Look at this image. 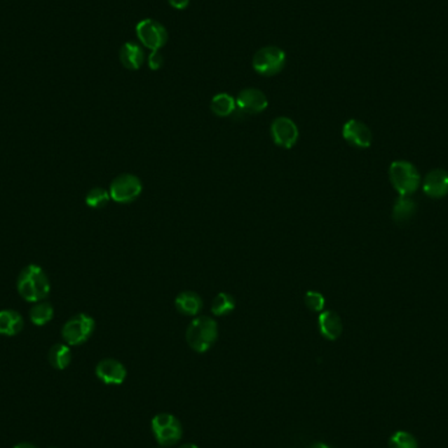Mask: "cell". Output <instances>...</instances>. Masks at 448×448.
Listing matches in <instances>:
<instances>
[{
  "mask_svg": "<svg viewBox=\"0 0 448 448\" xmlns=\"http://www.w3.org/2000/svg\"><path fill=\"white\" fill-rule=\"evenodd\" d=\"M49 277L39 265H28L21 270L18 278V291L21 298L29 303H39L50 294Z\"/></svg>",
  "mask_w": 448,
  "mask_h": 448,
  "instance_id": "obj_1",
  "label": "cell"
},
{
  "mask_svg": "<svg viewBox=\"0 0 448 448\" xmlns=\"http://www.w3.org/2000/svg\"><path fill=\"white\" fill-rule=\"evenodd\" d=\"M218 339V324L208 316L197 318L186 330V341L197 353H206Z\"/></svg>",
  "mask_w": 448,
  "mask_h": 448,
  "instance_id": "obj_2",
  "label": "cell"
},
{
  "mask_svg": "<svg viewBox=\"0 0 448 448\" xmlns=\"http://www.w3.org/2000/svg\"><path fill=\"white\" fill-rule=\"evenodd\" d=\"M389 179L398 194L405 197H410L416 193L421 182L417 168L405 160H398L391 164Z\"/></svg>",
  "mask_w": 448,
  "mask_h": 448,
  "instance_id": "obj_3",
  "label": "cell"
},
{
  "mask_svg": "<svg viewBox=\"0 0 448 448\" xmlns=\"http://www.w3.org/2000/svg\"><path fill=\"white\" fill-rule=\"evenodd\" d=\"M252 66L262 76H274L285 69L286 54L278 46H265L254 54Z\"/></svg>",
  "mask_w": 448,
  "mask_h": 448,
  "instance_id": "obj_4",
  "label": "cell"
},
{
  "mask_svg": "<svg viewBox=\"0 0 448 448\" xmlns=\"http://www.w3.org/2000/svg\"><path fill=\"white\" fill-rule=\"evenodd\" d=\"M151 428L158 443L164 447L176 444L182 437V426L179 419L170 413H160L155 416L151 422Z\"/></svg>",
  "mask_w": 448,
  "mask_h": 448,
  "instance_id": "obj_5",
  "label": "cell"
},
{
  "mask_svg": "<svg viewBox=\"0 0 448 448\" xmlns=\"http://www.w3.org/2000/svg\"><path fill=\"white\" fill-rule=\"evenodd\" d=\"M95 320L90 315L79 313L71 318L62 329V337L67 345L78 346L90 339L95 330Z\"/></svg>",
  "mask_w": 448,
  "mask_h": 448,
  "instance_id": "obj_6",
  "label": "cell"
},
{
  "mask_svg": "<svg viewBox=\"0 0 448 448\" xmlns=\"http://www.w3.org/2000/svg\"><path fill=\"white\" fill-rule=\"evenodd\" d=\"M135 32L140 43L151 51H158L168 42V32L159 21L144 19L138 22Z\"/></svg>",
  "mask_w": 448,
  "mask_h": 448,
  "instance_id": "obj_7",
  "label": "cell"
},
{
  "mask_svg": "<svg viewBox=\"0 0 448 448\" xmlns=\"http://www.w3.org/2000/svg\"><path fill=\"white\" fill-rule=\"evenodd\" d=\"M143 190L140 179L134 175H121L110 185V198L118 203H130L138 198Z\"/></svg>",
  "mask_w": 448,
  "mask_h": 448,
  "instance_id": "obj_8",
  "label": "cell"
},
{
  "mask_svg": "<svg viewBox=\"0 0 448 448\" xmlns=\"http://www.w3.org/2000/svg\"><path fill=\"white\" fill-rule=\"evenodd\" d=\"M271 137L276 144L283 149H292L299 138L298 126L287 117H279L271 123Z\"/></svg>",
  "mask_w": 448,
  "mask_h": 448,
  "instance_id": "obj_9",
  "label": "cell"
},
{
  "mask_svg": "<svg viewBox=\"0 0 448 448\" xmlns=\"http://www.w3.org/2000/svg\"><path fill=\"white\" fill-rule=\"evenodd\" d=\"M342 135L348 143L358 149H367L372 143L369 126L358 120H348L342 128Z\"/></svg>",
  "mask_w": 448,
  "mask_h": 448,
  "instance_id": "obj_10",
  "label": "cell"
},
{
  "mask_svg": "<svg viewBox=\"0 0 448 448\" xmlns=\"http://www.w3.org/2000/svg\"><path fill=\"white\" fill-rule=\"evenodd\" d=\"M268 97L262 90L256 88H247L239 93L236 99V107L243 113L257 114L268 108Z\"/></svg>",
  "mask_w": 448,
  "mask_h": 448,
  "instance_id": "obj_11",
  "label": "cell"
},
{
  "mask_svg": "<svg viewBox=\"0 0 448 448\" xmlns=\"http://www.w3.org/2000/svg\"><path fill=\"white\" fill-rule=\"evenodd\" d=\"M128 371L125 366L116 359H102L96 366V376L105 384L118 386L126 379Z\"/></svg>",
  "mask_w": 448,
  "mask_h": 448,
  "instance_id": "obj_12",
  "label": "cell"
},
{
  "mask_svg": "<svg viewBox=\"0 0 448 448\" xmlns=\"http://www.w3.org/2000/svg\"><path fill=\"white\" fill-rule=\"evenodd\" d=\"M423 191L431 198H442L448 194V172L434 170L423 181Z\"/></svg>",
  "mask_w": 448,
  "mask_h": 448,
  "instance_id": "obj_13",
  "label": "cell"
},
{
  "mask_svg": "<svg viewBox=\"0 0 448 448\" xmlns=\"http://www.w3.org/2000/svg\"><path fill=\"white\" fill-rule=\"evenodd\" d=\"M120 60L122 66L128 70H140L144 63V53L140 45L126 42L120 50Z\"/></svg>",
  "mask_w": 448,
  "mask_h": 448,
  "instance_id": "obj_14",
  "label": "cell"
},
{
  "mask_svg": "<svg viewBox=\"0 0 448 448\" xmlns=\"http://www.w3.org/2000/svg\"><path fill=\"white\" fill-rule=\"evenodd\" d=\"M319 328L321 334L329 339L336 341L342 333V321L341 318L333 311H325L320 315Z\"/></svg>",
  "mask_w": 448,
  "mask_h": 448,
  "instance_id": "obj_15",
  "label": "cell"
},
{
  "mask_svg": "<svg viewBox=\"0 0 448 448\" xmlns=\"http://www.w3.org/2000/svg\"><path fill=\"white\" fill-rule=\"evenodd\" d=\"M24 328V320L19 312L13 309L0 311V334L16 336Z\"/></svg>",
  "mask_w": 448,
  "mask_h": 448,
  "instance_id": "obj_16",
  "label": "cell"
},
{
  "mask_svg": "<svg viewBox=\"0 0 448 448\" xmlns=\"http://www.w3.org/2000/svg\"><path fill=\"white\" fill-rule=\"evenodd\" d=\"M176 308L179 309L181 313L184 315H188V316H194L197 315L199 311L202 309V299L199 297L198 294L193 292V291H185V292H181L179 297L176 298Z\"/></svg>",
  "mask_w": 448,
  "mask_h": 448,
  "instance_id": "obj_17",
  "label": "cell"
},
{
  "mask_svg": "<svg viewBox=\"0 0 448 448\" xmlns=\"http://www.w3.org/2000/svg\"><path fill=\"white\" fill-rule=\"evenodd\" d=\"M414 212H416V202L410 197L400 196L395 202L392 217L398 224H404L413 218Z\"/></svg>",
  "mask_w": 448,
  "mask_h": 448,
  "instance_id": "obj_18",
  "label": "cell"
},
{
  "mask_svg": "<svg viewBox=\"0 0 448 448\" xmlns=\"http://www.w3.org/2000/svg\"><path fill=\"white\" fill-rule=\"evenodd\" d=\"M48 358H49L50 365L54 369H65L70 366L72 354L69 345L55 344L53 348H50Z\"/></svg>",
  "mask_w": 448,
  "mask_h": 448,
  "instance_id": "obj_19",
  "label": "cell"
},
{
  "mask_svg": "<svg viewBox=\"0 0 448 448\" xmlns=\"http://www.w3.org/2000/svg\"><path fill=\"white\" fill-rule=\"evenodd\" d=\"M211 111L218 117H229L236 110V100L229 93H218L214 96L210 104Z\"/></svg>",
  "mask_w": 448,
  "mask_h": 448,
  "instance_id": "obj_20",
  "label": "cell"
},
{
  "mask_svg": "<svg viewBox=\"0 0 448 448\" xmlns=\"http://www.w3.org/2000/svg\"><path fill=\"white\" fill-rule=\"evenodd\" d=\"M30 320L34 325L43 327L54 318V308L48 301H39L33 306L29 312Z\"/></svg>",
  "mask_w": 448,
  "mask_h": 448,
  "instance_id": "obj_21",
  "label": "cell"
},
{
  "mask_svg": "<svg viewBox=\"0 0 448 448\" xmlns=\"http://www.w3.org/2000/svg\"><path fill=\"white\" fill-rule=\"evenodd\" d=\"M235 307H236V301L233 297L227 292H220L214 299L211 311L215 316H223V315H229V312L235 309Z\"/></svg>",
  "mask_w": 448,
  "mask_h": 448,
  "instance_id": "obj_22",
  "label": "cell"
},
{
  "mask_svg": "<svg viewBox=\"0 0 448 448\" xmlns=\"http://www.w3.org/2000/svg\"><path fill=\"white\" fill-rule=\"evenodd\" d=\"M110 194L108 190L102 188H93L88 191L86 197V203L92 209H101L109 203Z\"/></svg>",
  "mask_w": 448,
  "mask_h": 448,
  "instance_id": "obj_23",
  "label": "cell"
},
{
  "mask_svg": "<svg viewBox=\"0 0 448 448\" xmlns=\"http://www.w3.org/2000/svg\"><path fill=\"white\" fill-rule=\"evenodd\" d=\"M389 448H419L416 438L407 431H398L389 439Z\"/></svg>",
  "mask_w": 448,
  "mask_h": 448,
  "instance_id": "obj_24",
  "label": "cell"
},
{
  "mask_svg": "<svg viewBox=\"0 0 448 448\" xmlns=\"http://www.w3.org/2000/svg\"><path fill=\"white\" fill-rule=\"evenodd\" d=\"M304 300H306V306L315 312L323 311L325 306V299L323 297V294H320L318 291H308L306 294Z\"/></svg>",
  "mask_w": 448,
  "mask_h": 448,
  "instance_id": "obj_25",
  "label": "cell"
},
{
  "mask_svg": "<svg viewBox=\"0 0 448 448\" xmlns=\"http://www.w3.org/2000/svg\"><path fill=\"white\" fill-rule=\"evenodd\" d=\"M163 63H164V58H163L159 50L158 51H151L149 57V69L154 71L159 70V69H161Z\"/></svg>",
  "mask_w": 448,
  "mask_h": 448,
  "instance_id": "obj_26",
  "label": "cell"
},
{
  "mask_svg": "<svg viewBox=\"0 0 448 448\" xmlns=\"http://www.w3.org/2000/svg\"><path fill=\"white\" fill-rule=\"evenodd\" d=\"M168 3L175 10L182 11L189 6L190 0H168Z\"/></svg>",
  "mask_w": 448,
  "mask_h": 448,
  "instance_id": "obj_27",
  "label": "cell"
},
{
  "mask_svg": "<svg viewBox=\"0 0 448 448\" xmlns=\"http://www.w3.org/2000/svg\"><path fill=\"white\" fill-rule=\"evenodd\" d=\"M13 448H37L34 444H32V443H28V442H22V443H19V444H16Z\"/></svg>",
  "mask_w": 448,
  "mask_h": 448,
  "instance_id": "obj_28",
  "label": "cell"
},
{
  "mask_svg": "<svg viewBox=\"0 0 448 448\" xmlns=\"http://www.w3.org/2000/svg\"><path fill=\"white\" fill-rule=\"evenodd\" d=\"M311 448H332L328 444H325V443H315L313 446Z\"/></svg>",
  "mask_w": 448,
  "mask_h": 448,
  "instance_id": "obj_29",
  "label": "cell"
},
{
  "mask_svg": "<svg viewBox=\"0 0 448 448\" xmlns=\"http://www.w3.org/2000/svg\"><path fill=\"white\" fill-rule=\"evenodd\" d=\"M179 448H198V446H196L193 443H186V444H182Z\"/></svg>",
  "mask_w": 448,
  "mask_h": 448,
  "instance_id": "obj_30",
  "label": "cell"
}]
</instances>
